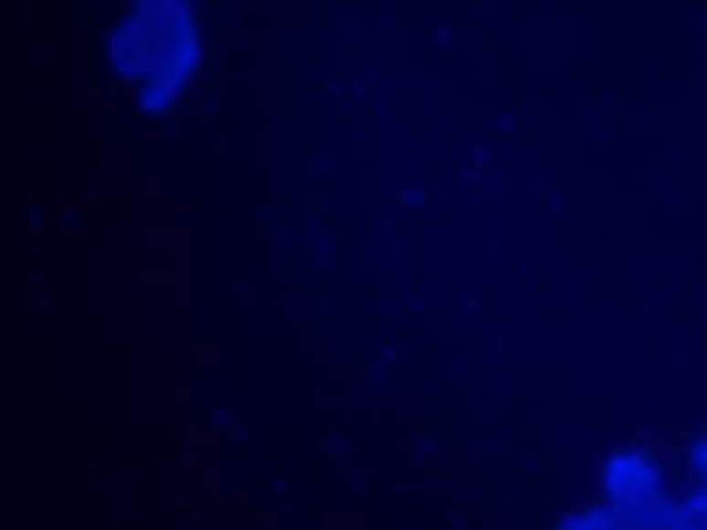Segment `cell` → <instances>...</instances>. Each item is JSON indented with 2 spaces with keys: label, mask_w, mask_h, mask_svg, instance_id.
Here are the masks:
<instances>
[{
  "label": "cell",
  "mask_w": 707,
  "mask_h": 530,
  "mask_svg": "<svg viewBox=\"0 0 707 530\" xmlns=\"http://www.w3.org/2000/svg\"><path fill=\"white\" fill-rule=\"evenodd\" d=\"M188 4L143 2L138 4L130 26L110 36V53L122 75L151 80L140 105L162 111L177 96L195 69L198 37L193 30Z\"/></svg>",
  "instance_id": "6da1fadb"
}]
</instances>
